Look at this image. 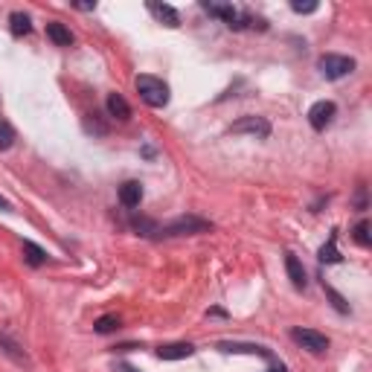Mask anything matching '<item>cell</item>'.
I'll use <instances>...</instances> for the list:
<instances>
[{
  "label": "cell",
  "instance_id": "obj_1",
  "mask_svg": "<svg viewBox=\"0 0 372 372\" xmlns=\"http://www.w3.org/2000/svg\"><path fill=\"white\" fill-rule=\"evenodd\" d=\"M201 9L207 12V15H213L218 21H224L230 30H268L265 18H256L251 15V12H242L239 6L233 3H213V0H201Z\"/></svg>",
  "mask_w": 372,
  "mask_h": 372
},
{
  "label": "cell",
  "instance_id": "obj_2",
  "mask_svg": "<svg viewBox=\"0 0 372 372\" xmlns=\"http://www.w3.org/2000/svg\"><path fill=\"white\" fill-rule=\"evenodd\" d=\"M137 93L140 99L148 105V108H166L169 105V99H172V91H169V84L160 79V76H152V73H143V76H137Z\"/></svg>",
  "mask_w": 372,
  "mask_h": 372
},
{
  "label": "cell",
  "instance_id": "obj_3",
  "mask_svg": "<svg viewBox=\"0 0 372 372\" xmlns=\"http://www.w3.org/2000/svg\"><path fill=\"white\" fill-rule=\"evenodd\" d=\"M213 230V221H207L201 216H178L175 221H169L157 230V239H175V235H201Z\"/></svg>",
  "mask_w": 372,
  "mask_h": 372
},
{
  "label": "cell",
  "instance_id": "obj_4",
  "mask_svg": "<svg viewBox=\"0 0 372 372\" xmlns=\"http://www.w3.org/2000/svg\"><path fill=\"white\" fill-rule=\"evenodd\" d=\"M358 61L352 56H340V53H326L317 58V70L320 76L329 79V82H338V79H346L349 73H355Z\"/></svg>",
  "mask_w": 372,
  "mask_h": 372
},
{
  "label": "cell",
  "instance_id": "obj_5",
  "mask_svg": "<svg viewBox=\"0 0 372 372\" xmlns=\"http://www.w3.org/2000/svg\"><path fill=\"white\" fill-rule=\"evenodd\" d=\"M291 340L297 343V346H303L305 352H312V355H326L329 352V346H332V340L326 338L323 332H317V329H291Z\"/></svg>",
  "mask_w": 372,
  "mask_h": 372
},
{
  "label": "cell",
  "instance_id": "obj_6",
  "mask_svg": "<svg viewBox=\"0 0 372 372\" xmlns=\"http://www.w3.org/2000/svg\"><path fill=\"white\" fill-rule=\"evenodd\" d=\"M270 122L265 117H242V119H235L233 126H230V134H251V137H259V140H268L270 137Z\"/></svg>",
  "mask_w": 372,
  "mask_h": 372
},
{
  "label": "cell",
  "instance_id": "obj_7",
  "mask_svg": "<svg viewBox=\"0 0 372 372\" xmlns=\"http://www.w3.org/2000/svg\"><path fill=\"white\" fill-rule=\"evenodd\" d=\"M334 117H338V105H334L332 99H320V102L308 108V122H312L314 131H326L334 122Z\"/></svg>",
  "mask_w": 372,
  "mask_h": 372
},
{
  "label": "cell",
  "instance_id": "obj_8",
  "mask_svg": "<svg viewBox=\"0 0 372 372\" xmlns=\"http://www.w3.org/2000/svg\"><path fill=\"white\" fill-rule=\"evenodd\" d=\"M216 349L218 352H227V355H259V358H265V361L277 358L274 352L268 349V346H262V343H244V340H218Z\"/></svg>",
  "mask_w": 372,
  "mask_h": 372
},
{
  "label": "cell",
  "instance_id": "obj_9",
  "mask_svg": "<svg viewBox=\"0 0 372 372\" xmlns=\"http://www.w3.org/2000/svg\"><path fill=\"white\" fill-rule=\"evenodd\" d=\"M160 361H186V358H192L195 355V346L192 343H163V346H157V352H154Z\"/></svg>",
  "mask_w": 372,
  "mask_h": 372
},
{
  "label": "cell",
  "instance_id": "obj_10",
  "mask_svg": "<svg viewBox=\"0 0 372 372\" xmlns=\"http://www.w3.org/2000/svg\"><path fill=\"white\" fill-rule=\"evenodd\" d=\"M285 270H288V279H291V285L297 291H305V285H308V279H305V268H303V262L297 259L291 251L285 253Z\"/></svg>",
  "mask_w": 372,
  "mask_h": 372
},
{
  "label": "cell",
  "instance_id": "obj_11",
  "mask_svg": "<svg viewBox=\"0 0 372 372\" xmlns=\"http://www.w3.org/2000/svg\"><path fill=\"white\" fill-rule=\"evenodd\" d=\"M140 201H143V183L140 181H126L119 186V204L126 209L140 207Z\"/></svg>",
  "mask_w": 372,
  "mask_h": 372
},
{
  "label": "cell",
  "instance_id": "obj_12",
  "mask_svg": "<svg viewBox=\"0 0 372 372\" xmlns=\"http://www.w3.org/2000/svg\"><path fill=\"white\" fill-rule=\"evenodd\" d=\"M148 12H152V15L163 23V27H169V30L181 27V15H178L175 6H169V3H148Z\"/></svg>",
  "mask_w": 372,
  "mask_h": 372
},
{
  "label": "cell",
  "instance_id": "obj_13",
  "mask_svg": "<svg viewBox=\"0 0 372 372\" xmlns=\"http://www.w3.org/2000/svg\"><path fill=\"white\" fill-rule=\"evenodd\" d=\"M47 38L53 41L56 47H70L73 41H76V38H73V32H70L61 21H49V23H47Z\"/></svg>",
  "mask_w": 372,
  "mask_h": 372
},
{
  "label": "cell",
  "instance_id": "obj_14",
  "mask_svg": "<svg viewBox=\"0 0 372 372\" xmlns=\"http://www.w3.org/2000/svg\"><path fill=\"white\" fill-rule=\"evenodd\" d=\"M105 108H108V114L114 117V119H119V122H128V119H131V105L126 102V96L111 93L108 102H105Z\"/></svg>",
  "mask_w": 372,
  "mask_h": 372
},
{
  "label": "cell",
  "instance_id": "obj_15",
  "mask_svg": "<svg viewBox=\"0 0 372 372\" xmlns=\"http://www.w3.org/2000/svg\"><path fill=\"white\" fill-rule=\"evenodd\" d=\"M317 259H320L323 265H338V262H343V256H340V251H338V230H332L329 242H326L323 247H320Z\"/></svg>",
  "mask_w": 372,
  "mask_h": 372
},
{
  "label": "cell",
  "instance_id": "obj_16",
  "mask_svg": "<svg viewBox=\"0 0 372 372\" xmlns=\"http://www.w3.org/2000/svg\"><path fill=\"white\" fill-rule=\"evenodd\" d=\"M23 259H27V265L30 268H41L44 262H47V251L44 247H38L35 242H30V239H23Z\"/></svg>",
  "mask_w": 372,
  "mask_h": 372
},
{
  "label": "cell",
  "instance_id": "obj_17",
  "mask_svg": "<svg viewBox=\"0 0 372 372\" xmlns=\"http://www.w3.org/2000/svg\"><path fill=\"white\" fill-rule=\"evenodd\" d=\"M9 30H12V35H15V38H23V35H30V32H32V21H30L27 12H12V15H9Z\"/></svg>",
  "mask_w": 372,
  "mask_h": 372
},
{
  "label": "cell",
  "instance_id": "obj_18",
  "mask_svg": "<svg viewBox=\"0 0 372 372\" xmlns=\"http://www.w3.org/2000/svg\"><path fill=\"white\" fill-rule=\"evenodd\" d=\"M131 227L140 235H148V239H157V230H160V224L152 218H131Z\"/></svg>",
  "mask_w": 372,
  "mask_h": 372
},
{
  "label": "cell",
  "instance_id": "obj_19",
  "mask_svg": "<svg viewBox=\"0 0 372 372\" xmlns=\"http://www.w3.org/2000/svg\"><path fill=\"white\" fill-rule=\"evenodd\" d=\"M117 329H119V317H117V314H102V317H99L96 323H93V332H96V334H111V332H117Z\"/></svg>",
  "mask_w": 372,
  "mask_h": 372
},
{
  "label": "cell",
  "instance_id": "obj_20",
  "mask_svg": "<svg viewBox=\"0 0 372 372\" xmlns=\"http://www.w3.org/2000/svg\"><path fill=\"white\" fill-rule=\"evenodd\" d=\"M12 146H15V128L6 119H0V152H9Z\"/></svg>",
  "mask_w": 372,
  "mask_h": 372
},
{
  "label": "cell",
  "instance_id": "obj_21",
  "mask_svg": "<svg viewBox=\"0 0 372 372\" xmlns=\"http://www.w3.org/2000/svg\"><path fill=\"white\" fill-rule=\"evenodd\" d=\"M352 239H355L358 244H361V247H369V244H372V239H369V221H367V218H361V221L355 224Z\"/></svg>",
  "mask_w": 372,
  "mask_h": 372
},
{
  "label": "cell",
  "instance_id": "obj_22",
  "mask_svg": "<svg viewBox=\"0 0 372 372\" xmlns=\"http://www.w3.org/2000/svg\"><path fill=\"white\" fill-rule=\"evenodd\" d=\"M323 291L329 294V300H332V305H334V308H338V312H340V314H349V305H346V300H343V297H340L338 291H334V288H332V285H329L326 279H323Z\"/></svg>",
  "mask_w": 372,
  "mask_h": 372
},
{
  "label": "cell",
  "instance_id": "obj_23",
  "mask_svg": "<svg viewBox=\"0 0 372 372\" xmlns=\"http://www.w3.org/2000/svg\"><path fill=\"white\" fill-rule=\"evenodd\" d=\"M0 349H3L9 358H15L18 364H27V355H23V352H18V343H12L9 338H0Z\"/></svg>",
  "mask_w": 372,
  "mask_h": 372
},
{
  "label": "cell",
  "instance_id": "obj_24",
  "mask_svg": "<svg viewBox=\"0 0 372 372\" xmlns=\"http://www.w3.org/2000/svg\"><path fill=\"white\" fill-rule=\"evenodd\" d=\"M291 9L297 12V15H312V12H317V9H320V3H300V0H294Z\"/></svg>",
  "mask_w": 372,
  "mask_h": 372
},
{
  "label": "cell",
  "instance_id": "obj_25",
  "mask_svg": "<svg viewBox=\"0 0 372 372\" xmlns=\"http://www.w3.org/2000/svg\"><path fill=\"white\" fill-rule=\"evenodd\" d=\"M268 364H270V367H268V372H288V367H285V364L279 361V358H270Z\"/></svg>",
  "mask_w": 372,
  "mask_h": 372
},
{
  "label": "cell",
  "instance_id": "obj_26",
  "mask_svg": "<svg viewBox=\"0 0 372 372\" xmlns=\"http://www.w3.org/2000/svg\"><path fill=\"white\" fill-rule=\"evenodd\" d=\"M209 314H213V317H227L224 308H209Z\"/></svg>",
  "mask_w": 372,
  "mask_h": 372
},
{
  "label": "cell",
  "instance_id": "obj_27",
  "mask_svg": "<svg viewBox=\"0 0 372 372\" xmlns=\"http://www.w3.org/2000/svg\"><path fill=\"white\" fill-rule=\"evenodd\" d=\"M76 9H82V12H91V9H96V3H76Z\"/></svg>",
  "mask_w": 372,
  "mask_h": 372
},
{
  "label": "cell",
  "instance_id": "obj_28",
  "mask_svg": "<svg viewBox=\"0 0 372 372\" xmlns=\"http://www.w3.org/2000/svg\"><path fill=\"white\" fill-rule=\"evenodd\" d=\"M0 209H6V213H9V209H12V204L6 201V198H3V195H0Z\"/></svg>",
  "mask_w": 372,
  "mask_h": 372
},
{
  "label": "cell",
  "instance_id": "obj_29",
  "mask_svg": "<svg viewBox=\"0 0 372 372\" xmlns=\"http://www.w3.org/2000/svg\"><path fill=\"white\" fill-rule=\"evenodd\" d=\"M117 369H119V372H140V369H134V367H128V364H119Z\"/></svg>",
  "mask_w": 372,
  "mask_h": 372
}]
</instances>
